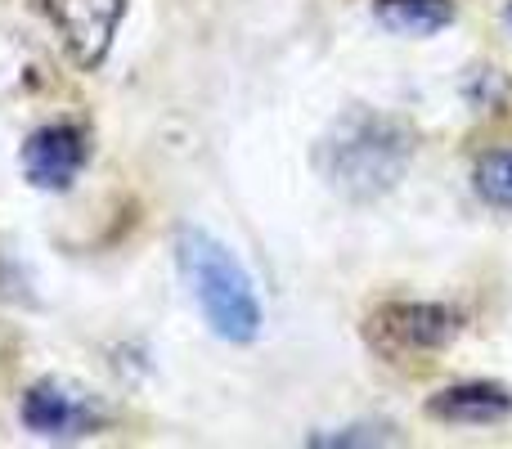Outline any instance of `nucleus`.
<instances>
[{
    "instance_id": "obj_1",
    "label": "nucleus",
    "mask_w": 512,
    "mask_h": 449,
    "mask_svg": "<svg viewBox=\"0 0 512 449\" xmlns=\"http://www.w3.org/2000/svg\"><path fill=\"white\" fill-rule=\"evenodd\" d=\"M414 158V131L396 117L346 113L319 144V167L337 194L369 203L400 185Z\"/></svg>"
},
{
    "instance_id": "obj_2",
    "label": "nucleus",
    "mask_w": 512,
    "mask_h": 449,
    "mask_svg": "<svg viewBox=\"0 0 512 449\" xmlns=\"http://www.w3.org/2000/svg\"><path fill=\"white\" fill-rule=\"evenodd\" d=\"M176 265L189 297L203 310L207 328L216 337H225L234 346H248L261 337L265 315H261V301H256V288L221 238L185 225L176 234Z\"/></svg>"
},
{
    "instance_id": "obj_3",
    "label": "nucleus",
    "mask_w": 512,
    "mask_h": 449,
    "mask_svg": "<svg viewBox=\"0 0 512 449\" xmlns=\"http://www.w3.org/2000/svg\"><path fill=\"white\" fill-rule=\"evenodd\" d=\"M369 346L391 360H414V355H436L454 342L459 315L441 301H387L369 319Z\"/></svg>"
},
{
    "instance_id": "obj_4",
    "label": "nucleus",
    "mask_w": 512,
    "mask_h": 449,
    "mask_svg": "<svg viewBox=\"0 0 512 449\" xmlns=\"http://www.w3.org/2000/svg\"><path fill=\"white\" fill-rule=\"evenodd\" d=\"M45 14L54 18L68 54L77 68H99L113 50L117 23L126 14V0H45Z\"/></svg>"
},
{
    "instance_id": "obj_5",
    "label": "nucleus",
    "mask_w": 512,
    "mask_h": 449,
    "mask_svg": "<svg viewBox=\"0 0 512 449\" xmlns=\"http://www.w3.org/2000/svg\"><path fill=\"white\" fill-rule=\"evenodd\" d=\"M86 135L77 126H41L23 144V176L36 189H68L86 167Z\"/></svg>"
},
{
    "instance_id": "obj_6",
    "label": "nucleus",
    "mask_w": 512,
    "mask_h": 449,
    "mask_svg": "<svg viewBox=\"0 0 512 449\" xmlns=\"http://www.w3.org/2000/svg\"><path fill=\"white\" fill-rule=\"evenodd\" d=\"M23 423L27 432L36 436H86L99 427V414L90 400L72 396L68 387H59V382H36L32 391L23 396Z\"/></svg>"
},
{
    "instance_id": "obj_7",
    "label": "nucleus",
    "mask_w": 512,
    "mask_h": 449,
    "mask_svg": "<svg viewBox=\"0 0 512 449\" xmlns=\"http://www.w3.org/2000/svg\"><path fill=\"white\" fill-rule=\"evenodd\" d=\"M427 414L454 427H495L512 418V396L495 382H459V387H445L441 396H432Z\"/></svg>"
},
{
    "instance_id": "obj_8",
    "label": "nucleus",
    "mask_w": 512,
    "mask_h": 449,
    "mask_svg": "<svg viewBox=\"0 0 512 449\" xmlns=\"http://www.w3.org/2000/svg\"><path fill=\"white\" fill-rule=\"evenodd\" d=\"M373 18L396 36H436L454 23V0H373Z\"/></svg>"
},
{
    "instance_id": "obj_9",
    "label": "nucleus",
    "mask_w": 512,
    "mask_h": 449,
    "mask_svg": "<svg viewBox=\"0 0 512 449\" xmlns=\"http://www.w3.org/2000/svg\"><path fill=\"white\" fill-rule=\"evenodd\" d=\"M477 194L495 207H512V153H486L477 162Z\"/></svg>"
},
{
    "instance_id": "obj_10",
    "label": "nucleus",
    "mask_w": 512,
    "mask_h": 449,
    "mask_svg": "<svg viewBox=\"0 0 512 449\" xmlns=\"http://www.w3.org/2000/svg\"><path fill=\"white\" fill-rule=\"evenodd\" d=\"M504 18H508V27H512V0H508V14Z\"/></svg>"
}]
</instances>
